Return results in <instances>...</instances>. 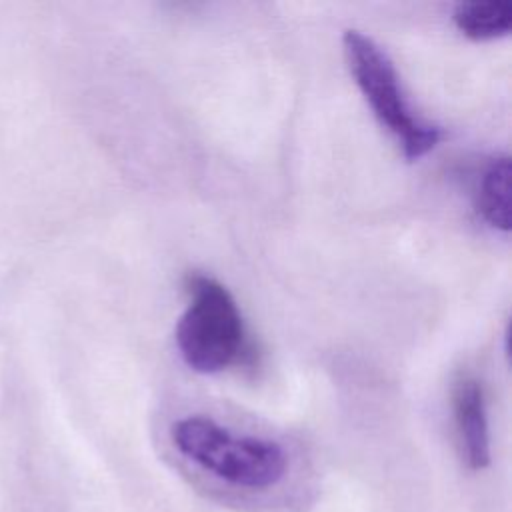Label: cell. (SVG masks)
Masks as SVG:
<instances>
[{"label": "cell", "mask_w": 512, "mask_h": 512, "mask_svg": "<svg viewBox=\"0 0 512 512\" xmlns=\"http://www.w3.org/2000/svg\"><path fill=\"white\" fill-rule=\"evenodd\" d=\"M174 446L216 478L264 490L276 486L288 468L280 444L254 436H238L206 416H186L172 424Z\"/></svg>", "instance_id": "obj_1"}, {"label": "cell", "mask_w": 512, "mask_h": 512, "mask_svg": "<svg viewBox=\"0 0 512 512\" xmlns=\"http://www.w3.org/2000/svg\"><path fill=\"white\" fill-rule=\"evenodd\" d=\"M186 292L190 300L176 324V344L192 370L220 372L252 352L240 308L222 282L190 272Z\"/></svg>", "instance_id": "obj_2"}, {"label": "cell", "mask_w": 512, "mask_h": 512, "mask_svg": "<svg viewBox=\"0 0 512 512\" xmlns=\"http://www.w3.org/2000/svg\"><path fill=\"white\" fill-rule=\"evenodd\" d=\"M348 68L376 118L402 146L408 160L428 154L440 140V126L420 118L406 100L398 72L390 56L362 30L348 28L342 34Z\"/></svg>", "instance_id": "obj_3"}, {"label": "cell", "mask_w": 512, "mask_h": 512, "mask_svg": "<svg viewBox=\"0 0 512 512\" xmlns=\"http://www.w3.org/2000/svg\"><path fill=\"white\" fill-rule=\"evenodd\" d=\"M452 414L470 470L490 464V430L482 382L472 374H460L452 384Z\"/></svg>", "instance_id": "obj_4"}, {"label": "cell", "mask_w": 512, "mask_h": 512, "mask_svg": "<svg viewBox=\"0 0 512 512\" xmlns=\"http://www.w3.org/2000/svg\"><path fill=\"white\" fill-rule=\"evenodd\" d=\"M476 210L496 230L510 228V156L498 154L488 160L478 178Z\"/></svg>", "instance_id": "obj_5"}, {"label": "cell", "mask_w": 512, "mask_h": 512, "mask_svg": "<svg viewBox=\"0 0 512 512\" xmlns=\"http://www.w3.org/2000/svg\"><path fill=\"white\" fill-rule=\"evenodd\" d=\"M452 20L460 32L474 40L506 36L512 28L510 0H468L458 2L452 10Z\"/></svg>", "instance_id": "obj_6"}]
</instances>
